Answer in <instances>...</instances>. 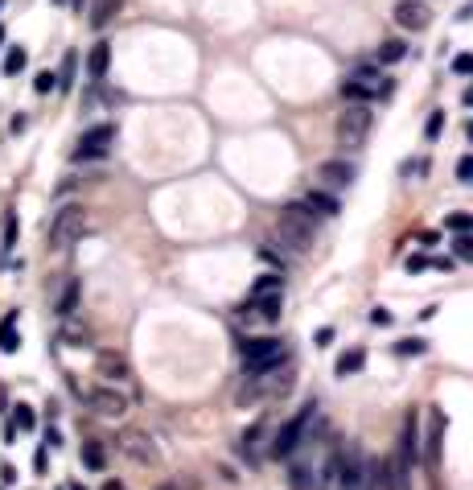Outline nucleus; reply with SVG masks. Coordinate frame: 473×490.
Masks as SVG:
<instances>
[{
  "label": "nucleus",
  "mask_w": 473,
  "mask_h": 490,
  "mask_svg": "<svg viewBox=\"0 0 473 490\" xmlns=\"http://www.w3.org/2000/svg\"><path fill=\"white\" fill-rule=\"evenodd\" d=\"M337 453L342 445L333 441V433H313L309 429L305 441L292 449L288 458V482L292 490H333V474H337Z\"/></svg>",
  "instance_id": "obj_1"
},
{
  "label": "nucleus",
  "mask_w": 473,
  "mask_h": 490,
  "mask_svg": "<svg viewBox=\"0 0 473 490\" xmlns=\"http://www.w3.org/2000/svg\"><path fill=\"white\" fill-rule=\"evenodd\" d=\"M317 420H321V404H317V400H309V404L301 408V412H297V417L284 420L280 429H276L268 458H272V462H288V458H292V449L305 441V433L313 429V424H317Z\"/></svg>",
  "instance_id": "obj_2"
},
{
  "label": "nucleus",
  "mask_w": 473,
  "mask_h": 490,
  "mask_svg": "<svg viewBox=\"0 0 473 490\" xmlns=\"http://www.w3.org/2000/svg\"><path fill=\"white\" fill-rule=\"evenodd\" d=\"M239 354H243L247 379H251V375H268V371H276L288 363V346H284L280 338H243V342H239Z\"/></svg>",
  "instance_id": "obj_3"
},
{
  "label": "nucleus",
  "mask_w": 473,
  "mask_h": 490,
  "mask_svg": "<svg viewBox=\"0 0 473 490\" xmlns=\"http://www.w3.org/2000/svg\"><path fill=\"white\" fill-rule=\"evenodd\" d=\"M276 235L284 239V247H292L297 256H305L309 247H313V235H317V219L309 215L301 202H297V206H284L280 219H276Z\"/></svg>",
  "instance_id": "obj_4"
},
{
  "label": "nucleus",
  "mask_w": 473,
  "mask_h": 490,
  "mask_svg": "<svg viewBox=\"0 0 473 490\" xmlns=\"http://www.w3.org/2000/svg\"><path fill=\"white\" fill-rule=\"evenodd\" d=\"M87 235V210L78 202H66L54 210V222H49V251H71L78 239Z\"/></svg>",
  "instance_id": "obj_5"
},
{
  "label": "nucleus",
  "mask_w": 473,
  "mask_h": 490,
  "mask_svg": "<svg viewBox=\"0 0 473 490\" xmlns=\"http://www.w3.org/2000/svg\"><path fill=\"white\" fill-rule=\"evenodd\" d=\"M391 78H378L375 66H358L342 78V95L346 103H366V99H391Z\"/></svg>",
  "instance_id": "obj_6"
},
{
  "label": "nucleus",
  "mask_w": 473,
  "mask_h": 490,
  "mask_svg": "<svg viewBox=\"0 0 473 490\" xmlns=\"http://www.w3.org/2000/svg\"><path fill=\"white\" fill-rule=\"evenodd\" d=\"M371 124H375L371 107H366V103H350V107L337 116V145L342 148H362L366 136H371Z\"/></svg>",
  "instance_id": "obj_7"
},
{
  "label": "nucleus",
  "mask_w": 473,
  "mask_h": 490,
  "mask_svg": "<svg viewBox=\"0 0 473 490\" xmlns=\"http://www.w3.org/2000/svg\"><path fill=\"white\" fill-rule=\"evenodd\" d=\"M333 490H371L366 486V453H362V445H350V449L337 453Z\"/></svg>",
  "instance_id": "obj_8"
},
{
  "label": "nucleus",
  "mask_w": 473,
  "mask_h": 490,
  "mask_svg": "<svg viewBox=\"0 0 473 490\" xmlns=\"http://www.w3.org/2000/svg\"><path fill=\"white\" fill-rule=\"evenodd\" d=\"M112 145H116V124H95V128H87L83 136H78V145H74V161L83 165V161H103L107 153H112Z\"/></svg>",
  "instance_id": "obj_9"
},
{
  "label": "nucleus",
  "mask_w": 473,
  "mask_h": 490,
  "mask_svg": "<svg viewBox=\"0 0 473 490\" xmlns=\"http://www.w3.org/2000/svg\"><path fill=\"white\" fill-rule=\"evenodd\" d=\"M441 449H445V412L432 408V417H428V441L420 449V462H424V470L432 478L441 474Z\"/></svg>",
  "instance_id": "obj_10"
},
{
  "label": "nucleus",
  "mask_w": 473,
  "mask_h": 490,
  "mask_svg": "<svg viewBox=\"0 0 473 490\" xmlns=\"http://www.w3.org/2000/svg\"><path fill=\"white\" fill-rule=\"evenodd\" d=\"M119 449H124L132 462H140V466H152V462L161 458L157 445H152V437L140 433V429H124V433H119Z\"/></svg>",
  "instance_id": "obj_11"
},
{
  "label": "nucleus",
  "mask_w": 473,
  "mask_h": 490,
  "mask_svg": "<svg viewBox=\"0 0 473 490\" xmlns=\"http://www.w3.org/2000/svg\"><path fill=\"white\" fill-rule=\"evenodd\" d=\"M358 173H354V165L350 161H342V157H333V161H321L317 165V190H346L350 181H354Z\"/></svg>",
  "instance_id": "obj_12"
},
{
  "label": "nucleus",
  "mask_w": 473,
  "mask_h": 490,
  "mask_svg": "<svg viewBox=\"0 0 473 490\" xmlns=\"http://www.w3.org/2000/svg\"><path fill=\"white\" fill-rule=\"evenodd\" d=\"M288 388V379H280V367L268 371V375H251L243 388H239V404H251V400H263V395L272 392H284Z\"/></svg>",
  "instance_id": "obj_13"
},
{
  "label": "nucleus",
  "mask_w": 473,
  "mask_h": 490,
  "mask_svg": "<svg viewBox=\"0 0 473 490\" xmlns=\"http://www.w3.org/2000/svg\"><path fill=\"white\" fill-rule=\"evenodd\" d=\"M87 400H91V408L99 417H128V408H132V400L119 392V388H95Z\"/></svg>",
  "instance_id": "obj_14"
},
{
  "label": "nucleus",
  "mask_w": 473,
  "mask_h": 490,
  "mask_svg": "<svg viewBox=\"0 0 473 490\" xmlns=\"http://www.w3.org/2000/svg\"><path fill=\"white\" fill-rule=\"evenodd\" d=\"M395 21H400L403 29H412V33H420V29H428L432 13H428L424 0H400V4H395Z\"/></svg>",
  "instance_id": "obj_15"
},
{
  "label": "nucleus",
  "mask_w": 473,
  "mask_h": 490,
  "mask_svg": "<svg viewBox=\"0 0 473 490\" xmlns=\"http://www.w3.org/2000/svg\"><path fill=\"white\" fill-rule=\"evenodd\" d=\"M301 206H305L313 219H333V215H342V206H337V198L330 190H313V194L301 198Z\"/></svg>",
  "instance_id": "obj_16"
},
{
  "label": "nucleus",
  "mask_w": 473,
  "mask_h": 490,
  "mask_svg": "<svg viewBox=\"0 0 473 490\" xmlns=\"http://www.w3.org/2000/svg\"><path fill=\"white\" fill-rule=\"evenodd\" d=\"M99 375H103V379H112V383H124V379H132V367H128V359H124V354L103 350V354H99Z\"/></svg>",
  "instance_id": "obj_17"
},
{
  "label": "nucleus",
  "mask_w": 473,
  "mask_h": 490,
  "mask_svg": "<svg viewBox=\"0 0 473 490\" xmlns=\"http://www.w3.org/2000/svg\"><path fill=\"white\" fill-rule=\"evenodd\" d=\"M362 367H366V350H362V346H350V350H342V354H337L333 375H337V379H350V375H358Z\"/></svg>",
  "instance_id": "obj_18"
},
{
  "label": "nucleus",
  "mask_w": 473,
  "mask_h": 490,
  "mask_svg": "<svg viewBox=\"0 0 473 490\" xmlns=\"http://www.w3.org/2000/svg\"><path fill=\"white\" fill-rule=\"evenodd\" d=\"M272 297H284V276H276V272H268V276H260V280L251 285V293H247V301H272Z\"/></svg>",
  "instance_id": "obj_19"
},
{
  "label": "nucleus",
  "mask_w": 473,
  "mask_h": 490,
  "mask_svg": "<svg viewBox=\"0 0 473 490\" xmlns=\"http://www.w3.org/2000/svg\"><path fill=\"white\" fill-rule=\"evenodd\" d=\"M107 62H112V46H107V42H95L91 54H87V74H91V78H103V74H107Z\"/></svg>",
  "instance_id": "obj_20"
},
{
  "label": "nucleus",
  "mask_w": 473,
  "mask_h": 490,
  "mask_svg": "<svg viewBox=\"0 0 473 490\" xmlns=\"http://www.w3.org/2000/svg\"><path fill=\"white\" fill-rule=\"evenodd\" d=\"M17 346H21V338H17V313H4L0 318V350L13 354Z\"/></svg>",
  "instance_id": "obj_21"
},
{
  "label": "nucleus",
  "mask_w": 473,
  "mask_h": 490,
  "mask_svg": "<svg viewBox=\"0 0 473 490\" xmlns=\"http://www.w3.org/2000/svg\"><path fill=\"white\" fill-rule=\"evenodd\" d=\"M403 58H407V46H403L400 37H387V42L378 46V62H383V66H395Z\"/></svg>",
  "instance_id": "obj_22"
},
{
  "label": "nucleus",
  "mask_w": 473,
  "mask_h": 490,
  "mask_svg": "<svg viewBox=\"0 0 473 490\" xmlns=\"http://www.w3.org/2000/svg\"><path fill=\"white\" fill-rule=\"evenodd\" d=\"M119 4H124V0H95V8H91V25L95 29H103V25L112 21V17L119 13Z\"/></svg>",
  "instance_id": "obj_23"
},
{
  "label": "nucleus",
  "mask_w": 473,
  "mask_h": 490,
  "mask_svg": "<svg viewBox=\"0 0 473 490\" xmlns=\"http://www.w3.org/2000/svg\"><path fill=\"white\" fill-rule=\"evenodd\" d=\"M25 62H29L25 46H13V49H4V62H0V71H4V74H21Z\"/></svg>",
  "instance_id": "obj_24"
},
{
  "label": "nucleus",
  "mask_w": 473,
  "mask_h": 490,
  "mask_svg": "<svg viewBox=\"0 0 473 490\" xmlns=\"http://www.w3.org/2000/svg\"><path fill=\"white\" fill-rule=\"evenodd\" d=\"M74 305H78V280H71L62 297H58V318H74Z\"/></svg>",
  "instance_id": "obj_25"
},
{
  "label": "nucleus",
  "mask_w": 473,
  "mask_h": 490,
  "mask_svg": "<svg viewBox=\"0 0 473 490\" xmlns=\"http://www.w3.org/2000/svg\"><path fill=\"white\" fill-rule=\"evenodd\" d=\"M83 466H87V470H103V466H107V453H103V445H99V441L83 445Z\"/></svg>",
  "instance_id": "obj_26"
},
{
  "label": "nucleus",
  "mask_w": 473,
  "mask_h": 490,
  "mask_svg": "<svg viewBox=\"0 0 473 490\" xmlns=\"http://www.w3.org/2000/svg\"><path fill=\"white\" fill-rule=\"evenodd\" d=\"M13 424H17L21 433H33V429H37V412H33L29 404H17V408H13Z\"/></svg>",
  "instance_id": "obj_27"
},
{
  "label": "nucleus",
  "mask_w": 473,
  "mask_h": 490,
  "mask_svg": "<svg viewBox=\"0 0 473 490\" xmlns=\"http://www.w3.org/2000/svg\"><path fill=\"white\" fill-rule=\"evenodd\" d=\"M424 350H428V342H424V338H400V342H395V354H400V359L424 354Z\"/></svg>",
  "instance_id": "obj_28"
},
{
  "label": "nucleus",
  "mask_w": 473,
  "mask_h": 490,
  "mask_svg": "<svg viewBox=\"0 0 473 490\" xmlns=\"http://www.w3.org/2000/svg\"><path fill=\"white\" fill-rule=\"evenodd\" d=\"M449 231L453 235H473V215H465V210L449 215Z\"/></svg>",
  "instance_id": "obj_29"
},
{
  "label": "nucleus",
  "mask_w": 473,
  "mask_h": 490,
  "mask_svg": "<svg viewBox=\"0 0 473 490\" xmlns=\"http://www.w3.org/2000/svg\"><path fill=\"white\" fill-rule=\"evenodd\" d=\"M453 251H457V260H465V264H473V235H457V244H453Z\"/></svg>",
  "instance_id": "obj_30"
},
{
  "label": "nucleus",
  "mask_w": 473,
  "mask_h": 490,
  "mask_svg": "<svg viewBox=\"0 0 473 490\" xmlns=\"http://www.w3.org/2000/svg\"><path fill=\"white\" fill-rule=\"evenodd\" d=\"M441 128H445V112H432L428 124H424V136H428V141H436V136H441Z\"/></svg>",
  "instance_id": "obj_31"
},
{
  "label": "nucleus",
  "mask_w": 473,
  "mask_h": 490,
  "mask_svg": "<svg viewBox=\"0 0 473 490\" xmlns=\"http://www.w3.org/2000/svg\"><path fill=\"white\" fill-rule=\"evenodd\" d=\"M54 87H58V78H54V74H49V71H42V74H37V78H33V91H37V95H49Z\"/></svg>",
  "instance_id": "obj_32"
},
{
  "label": "nucleus",
  "mask_w": 473,
  "mask_h": 490,
  "mask_svg": "<svg viewBox=\"0 0 473 490\" xmlns=\"http://www.w3.org/2000/svg\"><path fill=\"white\" fill-rule=\"evenodd\" d=\"M74 54H66V58H62V78H58V87H62V91H71L74 83Z\"/></svg>",
  "instance_id": "obj_33"
},
{
  "label": "nucleus",
  "mask_w": 473,
  "mask_h": 490,
  "mask_svg": "<svg viewBox=\"0 0 473 490\" xmlns=\"http://www.w3.org/2000/svg\"><path fill=\"white\" fill-rule=\"evenodd\" d=\"M400 173H403V177H412V173H420V177H424V173H428V157H420V161H403Z\"/></svg>",
  "instance_id": "obj_34"
},
{
  "label": "nucleus",
  "mask_w": 473,
  "mask_h": 490,
  "mask_svg": "<svg viewBox=\"0 0 473 490\" xmlns=\"http://www.w3.org/2000/svg\"><path fill=\"white\" fill-rule=\"evenodd\" d=\"M8 247H17V219H13V215L4 219V251H8Z\"/></svg>",
  "instance_id": "obj_35"
},
{
  "label": "nucleus",
  "mask_w": 473,
  "mask_h": 490,
  "mask_svg": "<svg viewBox=\"0 0 473 490\" xmlns=\"http://www.w3.org/2000/svg\"><path fill=\"white\" fill-rule=\"evenodd\" d=\"M453 71H457V74H473V54H461V58H453Z\"/></svg>",
  "instance_id": "obj_36"
},
{
  "label": "nucleus",
  "mask_w": 473,
  "mask_h": 490,
  "mask_svg": "<svg viewBox=\"0 0 473 490\" xmlns=\"http://www.w3.org/2000/svg\"><path fill=\"white\" fill-rule=\"evenodd\" d=\"M424 268H432L428 256H407V272H424Z\"/></svg>",
  "instance_id": "obj_37"
},
{
  "label": "nucleus",
  "mask_w": 473,
  "mask_h": 490,
  "mask_svg": "<svg viewBox=\"0 0 473 490\" xmlns=\"http://www.w3.org/2000/svg\"><path fill=\"white\" fill-rule=\"evenodd\" d=\"M25 128H29V116H25V112H17V116H13V124H8V132H13V136H21Z\"/></svg>",
  "instance_id": "obj_38"
},
{
  "label": "nucleus",
  "mask_w": 473,
  "mask_h": 490,
  "mask_svg": "<svg viewBox=\"0 0 473 490\" xmlns=\"http://www.w3.org/2000/svg\"><path fill=\"white\" fill-rule=\"evenodd\" d=\"M371 325H391V309H383V305L371 309Z\"/></svg>",
  "instance_id": "obj_39"
},
{
  "label": "nucleus",
  "mask_w": 473,
  "mask_h": 490,
  "mask_svg": "<svg viewBox=\"0 0 473 490\" xmlns=\"http://www.w3.org/2000/svg\"><path fill=\"white\" fill-rule=\"evenodd\" d=\"M457 177H461V181H473V157H461V165H457Z\"/></svg>",
  "instance_id": "obj_40"
},
{
  "label": "nucleus",
  "mask_w": 473,
  "mask_h": 490,
  "mask_svg": "<svg viewBox=\"0 0 473 490\" xmlns=\"http://www.w3.org/2000/svg\"><path fill=\"white\" fill-rule=\"evenodd\" d=\"M313 342H317V346H330L333 342V330H330V325H325V330H317V334H313Z\"/></svg>",
  "instance_id": "obj_41"
},
{
  "label": "nucleus",
  "mask_w": 473,
  "mask_h": 490,
  "mask_svg": "<svg viewBox=\"0 0 473 490\" xmlns=\"http://www.w3.org/2000/svg\"><path fill=\"white\" fill-rule=\"evenodd\" d=\"M0 482H17V470L8 466V462H0Z\"/></svg>",
  "instance_id": "obj_42"
},
{
  "label": "nucleus",
  "mask_w": 473,
  "mask_h": 490,
  "mask_svg": "<svg viewBox=\"0 0 473 490\" xmlns=\"http://www.w3.org/2000/svg\"><path fill=\"white\" fill-rule=\"evenodd\" d=\"M260 256H263V260H268V264H276V268H284V260H280V256H276V251H272V247H263Z\"/></svg>",
  "instance_id": "obj_43"
},
{
  "label": "nucleus",
  "mask_w": 473,
  "mask_h": 490,
  "mask_svg": "<svg viewBox=\"0 0 473 490\" xmlns=\"http://www.w3.org/2000/svg\"><path fill=\"white\" fill-rule=\"evenodd\" d=\"M58 445H62V437H58V429H49V433H46V449H58Z\"/></svg>",
  "instance_id": "obj_44"
},
{
  "label": "nucleus",
  "mask_w": 473,
  "mask_h": 490,
  "mask_svg": "<svg viewBox=\"0 0 473 490\" xmlns=\"http://www.w3.org/2000/svg\"><path fill=\"white\" fill-rule=\"evenodd\" d=\"M461 103H465V107H473V87H465V95H461Z\"/></svg>",
  "instance_id": "obj_45"
},
{
  "label": "nucleus",
  "mask_w": 473,
  "mask_h": 490,
  "mask_svg": "<svg viewBox=\"0 0 473 490\" xmlns=\"http://www.w3.org/2000/svg\"><path fill=\"white\" fill-rule=\"evenodd\" d=\"M103 490H124V482H107V486H103Z\"/></svg>",
  "instance_id": "obj_46"
},
{
  "label": "nucleus",
  "mask_w": 473,
  "mask_h": 490,
  "mask_svg": "<svg viewBox=\"0 0 473 490\" xmlns=\"http://www.w3.org/2000/svg\"><path fill=\"white\" fill-rule=\"evenodd\" d=\"M465 136H469V141H473V120H469V124H465Z\"/></svg>",
  "instance_id": "obj_47"
},
{
  "label": "nucleus",
  "mask_w": 473,
  "mask_h": 490,
  "mask_svg": "<svg viewBox=\"0 0 473 490\" xmlns=\"http://www.w3.org/2000/svg\"><path fill=\"white\" fill-rule=\"evenodd\" d=\"M0 46H4V25H0Z\"/></svg>",
  "instance_id": "obj_48"
},
{
  "label": "nucleus",
  "mask_w": 473,
  "mask_h": 490,
  "mask_svg": "<svg viewBox=\"0 0 473 490\" xmlns=\"http://www.w3.org/2000/svg\"><path fill=\"white\" fill-rule=\"evenodd\" d=\"M71 490H83V486H71Z\"/></svg>",
  "instance_id": "obj_49"
},
{
  "label": "nucleus",
  "mask_w": 473,
  "mask_h": 490,
  "mask_svg": "<svg viewBox=\"0 0 473 490\" xmlns=\"http://www.w3.org/2000/svg\"><path fill=\"white\" fill-rule=\"evenodd\" d=\"M0 4H4V0H0Z\"/></svg>",
  "instance_id": "obj_50"
},
{
  "label": "nucleus",
  "mask_w": 473,
  "mask_h": 490,
  "mask_svg": "<svg viewBox=\"0 0 473 490\" xmlns=\"http://www.w3.org/2000/svg\"><path fill=\"white\" fill-rule=\"evenodd\" d=\"M165 490H169V486H165Z\"/></svg>",
  "instance_id": "obj_51"
}]
</instances>
